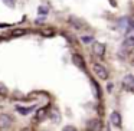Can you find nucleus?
Wrapping results in <instances>:
<instances>
[{
  "mask_svg": "<svg viewBox=\"0 0 134 131\" xmlns=\"http://www.w3.org/2000/svg\"><path fill=\"white\" fill-rule=\"evenodd\" d=\"M3 3L7 4V6H10V7H13V4H15L13 3V0H3Z\"/></svg>",
  "mask_w": 134,
  "mask_h": 131,
  "instance_id": "nucleus-19",
  "label": "nucleus"
},
{
  "mask_svg": "<svg viewBox=\"0 0 134 131\" xmlns=\"http://www.w3.org/2000/svg\"><path fill=\"white\" fill-rule=\"evenodd\" d=\"M133 46H134V38H133V36H128V38L122 42V49L131 50V49H133Z\"/></svg>",
  "mask_w": 134,
  "mask_h": 131,
  "instance_id": "nucleus-8",
  "label": "nucleus"
},
{
  "mask_svg": "<svg viewBox=\"0 0 134 131\" xmlns=\"http://www.w3.org/2000/svg\"><path fill=\"white\" fill-rule=\"evenodd\" d=\"M122 87H124L127 91H130V92H131V91L134 89V76L130 75V73L125 75L124 78H122Z\"/></svg>",
  "mask_w": 134,
  "mask_h": 131,
  "instance_id": "nucleus-4",
  "label": "nucleus"
},
{
  "mask_svg": "<svg viewBox=\"0 0 134 131\" xmlns=\"http://www.w3.org/2000/svg\"><path fill=\"white\" fill-rule=\"evenodd\" d=\"M7 92H9V91H7V87L3 82H0V95H7Z\"/></svg>",
  "mask_w": 134,
  "mask_h": 131,
  "instance_id": "nucleus-14",
  "label": "nucleus"
},
{
  "mask_svg": "<svg viewBox=\"0 0 134 131\" xmlns=\"http://www.w3.org/2000/svg\"><path fill=\"white\" fill-rule=\"evenodd\" d=\"M81 41L84 42V43H91V42H94V38L92 36H82Z\"/></svg>",
  "mask_w": 134,
  "mask_h": 131,
  "instance_id": "nucleus-15",
  "label": "nucleus"
},
{
  "mask_svg": "<svg viewBox=\"0 0 134 131\" xmlns=\"http://www.w3.org/2000/svg\"><path fill=\"white\" fill-rule=\"evenodd\" d=\"M72 62H74V65H76V66L79 68V69L85 71V62H84V58H82L81 55L74 53V55H72Z\"/></svg>",
  "mask_w": 134,
  "mask_h": 131,
  "instance_id": "nucleus-7",
  "label": "nucleus"
},
{
  "mask_svg": "<svg viewBox=\"0 0 134 131\" xmlns=\"http://www.w3.org/2000/svg\"><path fill=\"white\" fill-rule=\"evenodd\" d=\"M16 110H18L19 112L22 114V115H27V114H29L30 111L33 110V107H30V108H23V107H16Z\"/></svg>",
  "mask_w": 134,
  "mask_h": 131,
  "instance_id": "nucleus-13",
  "label": "nucleus"
},
{
  "mask_svg": "<svg viewBox=\"0 0 134 131\" xmlns=\"http://www.w3.org/2000/svg\"><path fill=\"white\" fill-rule=\"evenodd\" d=\"M9 26H12L10 23H0V27H9Z\"/></svg>",
  "mask_w": 134,
  "mask_h": 131,
  "instance_id": "nucleus-20",
  "label": "nucleus"
},
{
  "mask_svg": "<svg viewBox=\"0 0 134 131\" xmlns=\"http://www.w3.org/2000/svg\"><path fill=\"white\" fill-rule=\"evenodd\" d=\"M110 122L114 125V127L120 128L121 127V115H120V112H117V111H113L110 115Z\"/></svg>",
  "mask_w": 134,
  "mask_h": 131,
  "instance_id": "nucleus-6",
  "label": "nucleus"
},
{
  "mask_svg": "<svg viewBox=\"0 0 134 131\" xmlns=\"http://www.w3.org/2000/svg\"><path fill=\"white\" fill-rule=\"evenodd\" d=\"M38 12H39V15H43V16H46V15H48V7H45V6H39Z\"/></svg>",
  "mask_w": 134,
  "mask_h": 131,
  "instance_id": "nucleus-16",
  "label": "nucleus"
},
{
  "mask_svg": "<svg viewBox=\"0 0 134 131\" xmlns=\"http://www.w3.org/2000/svg\"><path fill=\"white\" fill-rule=\"evenodd\" d=\"M25 33H26V30H25V29H19V30H15L12 35L13 36H22V35H25Z\"/></svg>",
  "mask_w": 134,
  "mask_h": 131,
  "instance_id": "nucleus-17",
  "label": "nucleus"
},
{
  "mask_svg": "<svg viewBox=\"0 0 134 131\" xmlns=\"http://www.w3.org/2000/svg\"><path fill=\"white\" fill-rule=\"evenodd\" d=\"M13 122V118L7 114H0V128H7Z\"/></svg>",
  "mask_w": 134,
  "mask_h": 131,
  "instance_id": "nucleus-5",
  "label": "nucleus"
},
{
  "mask_svg": "<svg viewBox=\"0 0 134 131\" xmlns=\"http://www.w3.org/2000/svg\"><path fill=\"white\" fill-rule=\"evenodd\" d=\"M51 118H52V121L56 122V124L61 121V115H59L58 110H52V112H51Z\"/></svg>",
  "mask_w": 134,
  "mask_h": 131,
  "instance_id": "nucleus-10",
  "label": "nucleus"
},
{
  "mask_svg": "<svg viewBox=\"0 0 134 131\" xmlns=\"http://www.w3.org/2000/svg\"><path fill=\"white\" fill-rule=\"evenodd\" d=\"M45 117H46V108L38 110V112H36V119H43Z\"/></svg>",
  "mask_w": 134,
  "mask_h": 131,
  "instance_id": "nucleus-12",
  "label": "nucleus"
},
{
  "mask_svg": "<svg viewBox=\"0 0 134 131\" xmlns=\"http://www.w3.org/2000/svg\"><path fill=\"white\" fill-rule=\"evenodd\" d=\"M91 84H92V88H94V91H95V96L97 98H101V88L98 87V84H97L95 81H91Z\"/></svg>",
  "mask_w": 134,
  "mask_h": 131,
  "instance_id": "nucleus-11",
  "label": "nucleus"
},
{
  "mask_svg": "<svg viewBox=\"0 0 134 131\" xmlns=\"http://www.w3.org/2000/svg\"><path fill=\"white\" fill-rule=\"evenodd\" d=\"M20 131H32V130H30V128H22Z\"/></svg>",
  "mask_w": 134,
  "mask_h": 131,
  "instance_id": "nucleus-22",
  "label": "nucleus"
},
{
  "mask_svg": "<svg viewBox=\"0 0 134 131\" xmlns=\"http://www.w3.org/2000/svg\"><path fill=\"white\" fill-rule=\"evenodd\" d=\"M107 89H108V91H111V89H113V84H108V87H107Z\"/></svg>",
  "mask_w": 134,
  "mask_h": 131,
  "instance_id": "nucleus-21",
  "label": "nucleus"
},
{
  "mask_svg": "<svg viewBox=\"0 0 134 131\" xmlns=\"http://www.w3.org/2000/svg\"><path fill=\"white\" fill-rule=\"evenodd\" d=\"M91 49H92V53H94V55L98 56V58H102V56L105 55V45H104V43L94 42L92 46H91Z\"/></svg>",
  "mask_w": 134,
  "mask_h": 131,
  "instance_id": "nucleus-2",
  "label": "nucleus"
},
{
  "mask_svg": "<svg viewBox=\"0 0 134 131\" xmlns=\"http://www.w3.org/2000/svg\"><path fill=\"white\" fill-rule=\"evenodd\" d=\"M69 23L72 25V26L75 27V29H82V27H84L82 22L79 20V19H76L75 16H71V18H69Z\"/></svg>",
  "mask_w": 134,
  "mask_h": 131,
  "instance_id": "nucleus-9",
  "label": "nucleus"
},
{
  "mask_svg": "<svg viewBox=\"0 0 134 131\" xmlns=\"http://www.w3.org/2000/svg\"><path fill=\"white\" fill-rule=\"evenodd\" d=\"M92 71H94V73H95V75L98 76L99 79H107V78H108V71L105 69L102 65L94 64V65H92Z\"/></svg>",
  "mask_w": 134,
  "mask_h": 131,
  "instance_id": "nucleus-1",
  "label": "nucleus"
},
{
  "mask_svg": "<svg viewBox=\"0 0 134 131\" xmlns=\"http://www.w3.org/2000/svg\"><path fill=\"white\" fill-rule=\"evenodd\" d=\"M62 131H78V130H76L74 125H66V127L62 128Z\"/></svg>",
  "mask_w": 134,
  "mask_h": 131,
  "instance_id": "nucleus-18",
  "label": "nucleus"
},
{
  "mask_svg": "<svg viewBox=\"0 0 134 131\" xmlns=\"http://www.w3.org/2000/svg\"><path fill=\"white\" fill-rule=\"evenodd\" d=\"M87 130L88 131H101L102 130V121L98 118H92L88 121L87 124Z\"/></svg>",
  "mask_w": 134,
  "mask_h": 131,
  "instance_id": "nucleus-3",
  "label": "nucleus"
}]
</instances>
